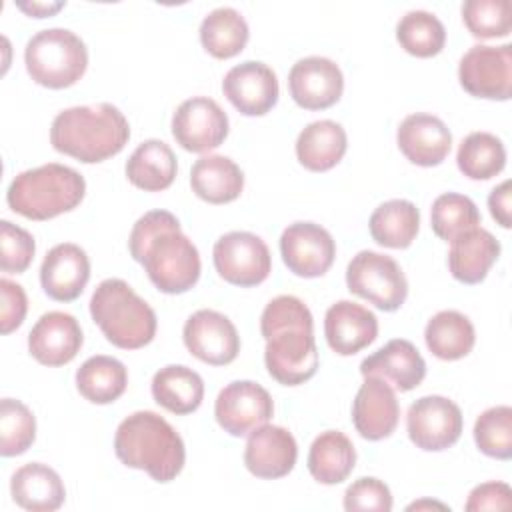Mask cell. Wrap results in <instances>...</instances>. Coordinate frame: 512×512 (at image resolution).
<instances>
[{
  "label": "cell",
  "mask_w": 512,
  "mask_h": 512,
  "mask_svg": "<svg viewBox=\"0 0 512 512\" xmlns=\"http://www.w3.org/2000/svg\"><path fill=\"white\" fill-rule=\"evenodd\" d=\"M130 256L164 294H184L200 278V254L168 210H150L136 220L128 238Z\"/></svg>",
  "instance_id": "6da1fadb"
},
{
  "label": "cell",
  "mask_w": 512,
  "mask_h": 512,
  "mask_svg": "<svg viewBox=\"0 0 512 512\" xmlns=\"http://www.w3.org/2000/svg\"><path fill=\"white\" fill-rule=\"evenodd\" d=\"M260 332L266 340L264 362L276 382L298 386L316 374L314 318L300 298L290 294L272 298L260 316Z\"/></svg>",
  "instance_id": "7a4b0ae2"
},
{
  "label": "cell",
  "mask_w": 512,
  "mask_h": 512,
  "mask_svg": "<svg viewBox=\"0 0 512 512\" xmlns=\"http://www.w3.org/2000/svg\"><path fill=\"white\" fill-rule=\"evenodd\" d=\"M128 138L130 124L110 102L66 108L56 114L50 128L54 150L86 164L116 156Z\"/></svg>",
  "instance_id": "3957f363"
},
{
  "label": "cell",
  "mask_w": 512,
  "mask_h": 512,
  "mask_svg": "<svg viewBox=\"0 0 512 512\" xmlns=\"http://www.w3.org/2000/svg\"><path fill=\"white\" fill-rule=\"evenodd\" d=\"M114 452L124 466L144 470L156 482L174 480L186 462L180 434L152 410H138L118 424Z\"/></svg>",
  "instance_id": "277c9868"
},
{
  "label": "cell",
  "mask_w": 512,
  "mask_h": 512,
  "mask_svg": "<svg viewBox=\"0 0 512 512\" xmlns=\"http://www.w3.org/2000/svg\"><path fill=\"white\" fill-rule=\"evenodd\" d=\"M84 192L86 180L78 170L48 162L20 172L6 190V202L24 218L48 220L74 210Z\"/></svg>",
  "instance_id": "5b68a950"
},
{
  "label": "cell",
  "mask_w": 512,
  "mask_h": 512,
  "mask_svg": "<svg viewBox=\"0 0 512 512\" xmlns=\"http://www.w3.org/2000/svg\"><path fill=\"white\" fill-rule=\"evenodd\" d=\"M90 316L106 340L122 350L150 344L158 326L152 306L120 278H106L96 286L90 298Z\"/></svg>",
  "instance_id": "8992f818"
},
{
  "label": "cell",
  "mask_w": 512,
  "mask_h": 512,
  "mask_svg": "<svg viewBox=\"0 0 512 512\" xmlns=\"http://www.w3.org/2000/svg\"><path fill=\"white\" fill-rule=\"evenodd\" d=\"M30 78L46 88L60 90L76 84L88 66V50L78 34L68 28L36 32L24 48Z\"/></svg>",
  "instance_id": "52a82bcc"
},
{
  "label": "cell",
  "mask_w": 512,
  "mask_h": 512,
  "mask_svg": "<svg viewBox=\"0 0 512 512\" xmlns=\"http://www.w3.org/2000/svg\"><path fill=\"white\" fill-rule=\"evenodd\" d=\"M348 290L384 312L398 310L408 296V282L400 264L380 252L360 250L346 268Z\"/></svg>",
  "instance_id": "ba28073f"
},
{
  "label": "cell",
  "mask_w": 512,
  "mask_h": 512,
  "mask_svg": "<svg viewBox=\"0 0 512 512\" xmlns=\"http://www.w3.org/2000/svg\"><path fill=\"white\" fill-rule=\"evenodd\" d=\"M214 268L228 284L250 288L264 282L272 270L266 242L246 230L222 234L212 250Z\"/></svg>",
  "instance_id": "9c48e42d"
},
{
  "label": "cell",
  "mask_w": 512,
  "mask_h": 512,
  "mask_svg": "<svg viewBox=\"0 0 512 512\" xmlns=\"http://www.w3.org/2000/svg\"><path fill=\"white\" fill-rule=\"evenodd\" d=\"M458 80L470 96L508 100L512 96V44L472 46L460 58Z\"/></svg>",
  "instance_id": "30bf717a"
},
{
  "label": "cell",
  "mask_w": 512,
  "mask_h": 512,
  "mask_svg": "<svg viewBox=\"0 0 512 512\" xmlns=\"http://www.w3.org/2000/svg\"><path fill=\"white\" fill-rule=\"evenodd\" d=\"M406 430L420 450H446L456 444L462 434L460 406L446 396H422L408 408Z\"/></svg>",
  "instance_id": "8fae6325"
},
{
  "label": "cell",
  "mask_w": 512,
  "mask_h": 512,
  "mask_svg": "<svg viewBox=\"0 0 512 512\" xmlns=\"http://www.w3.org/2000/svg\"><path fill=\"white\" fill-rule=\"evenodd\" d=\"M172 136L188 152H210L226 140L228 116L216 100L192 96L172 114Z\"/></svg>",
  "instance_id": "7c38bea8"
},
{
  "label": "cell",
  "mask_w": 512,
  "mask_h": 512,
  "mask_svg": "<svg viewBox=\"0 0 512 512\" xmlns=\"http://www.w3.org/2000/svg\"><path fill=\"white\" fill-rule=\"evenodd\" d=\"M274 414L272 396L264 386L252 380H234L226 384L216 398L214 416L220 428L230 436L250 434L266 424Z\"/></svg>",
  "instance_id": "4fadbf2b"
},
{
  "label": "cell",
  "mask_w": 512,
  "mask_h": 512,
  "mask_svg": "<svg viewBox=\"0 0 512 512\" xmlns=\"http://www.w3.org/2000/svg\"><path fill=\"white\" fill-rule=\"evenodd\" d=\"M280 254L288 270L302 278L326 274L336 256L332 234L314 222H294L280 236Z\"/></svg>",
  "instance_id": "5bb4252c"
},
{
  "label": "cell",
  "mask_w": 512,
  "mask_h": 512,
  "mask_svg": "<svg viewBox=\"0 0 512 512\" xmlns=\"http://www.w3.org/2000/svg\"><path fill=\"white\" fill-rule=\"evenodd\" d=\"M182 338L192 356L212 366H226L240 352V336L232 320L208 308L188 316Z\"/></svg>",
  "instance_id": "9a60e30c"
},
{
  "label": "cell",
  "mask_w": 512,
  "mask_h": 512,
  "mask_svg": "<svg viewBox=\"0 0 512 512\" xmlns=\"http://www.w3.org/2000/svg\"><path fill=\"white\" fill-rule=\"evenodd\" d=\"M222 92L244 116H264L278 102V78L274 70L258 60L232 66L222 80Z\"/></svg>",
  "instance_id": "2e32d148"
},
{
  "label": "cell",
  "mask_w": 512,
  "mask_h": 512,
  "mask_svg": "<svg viewBox=\"0 0 512 512\" xmlns=\"http://www.w3.org/2000/svg\"><path fill=\"white\" fill-rule=\"evenodd\" d=\"M288 90L304 110H324L334 106L344 90V76L338 64L326 56H306L292 64Z\"/></svg>",
  "instance_id": "e0dca14e"
},
{
  "label": "cell",
  "mask_w": 512,
  "mask_h": 512,
  "mask_svg": "<svg viewBox=\"0 0 512 512\" xmlns=\"http://www.w3.org/2000/svg\"><path fill=\"white\" fill-rule=\"evenodd\" d=\"M400 418V406L394 388L378 378L364 376V384L358 388L352 402V422L356 432L366 440L388 438Z\"/></svg>",
  "instance_id": "ac0fdd59"
},
{
  "label": "cell",
  "mask_w": 512,
  "mask_h": 512,
  "mask_svg": "<svg viewBox=\"0 0 512 512\" xmlns=\"http://www.w3.org/2000/svg\"><path fill=\"white\" fill-rule=\"evenodd\" d=\"M84 342L78 320L60 310L42 314L28 334V350L44 366H62L74 360Z\"/></svg>",
  "instance_id": "d6986e66"
},
{
  "label": "cell",
  "mask_w": 512,
  "mask_h": 512,
  "mask_svg": "<svg viewBox=\"0 0 512 512\" xmlns=\"http://www.w3.org/2000/svg\"><path fill=\"white\" fill-rule=\"evenodd\" d=\"M298 458V446L294 436L274 424H262L254 428L246 440L244 464L256 476L264 480H276L292 472Z\"/></svg>",
  "instance_id": "ffe728a7"
},
{
  "label": "cell",
  "mask_w": 512,
  "mask_h": 512,
  "mask_svg": "<svg viewBox=\"0 0 512 512\" xmlns=\"http://www.w3.org/2000/svg\"><path fill=\"white\" fill-rule=\"evenodd\" d=\"M90 280V260L84 248L72 242L52 246L40 266L44 292L58 302L76 300Z\"/></svg>",
  "instance_id": "44dd1931"
},
{
  "label": "cell",
  "mask_w": 512,
  "mask_h": 512,
  "mask_svg": "<svg viewBox=\"0 0 512 512\" xmlns=\"http://www.w3.org/2000/svg\"><path fill=\"white\" fill-rule=\"evenodd\" d=\"M396 142L412 164L428 168L442 164L450 154L452 134L438 116L416 112L400 122Z\"/></svg>",
  "instance_id": "7402d4cb"
},
{
  "label": "cell",
  "mask_w": 512,
  "mask_h": 512,
  "mask_svg": "<svg viewBox=\"0 0 512 512\" xmlns=\"http://www.w3.org/2000/svg\"><path fill=\"white\" fill-rule=\"evenodd\" d=\"M324 336L336 354L352 356L376 340L378 318L352 300H338L326 310Z\"/></svg>",
  "instance_id": "603a6c76"
},
{
  "label": "cell",
  "mask_w": 512,
  "mask_h": 512,
  "mask_svg": "<svg viewBox=\"0 0 512 512\" xmlns=\"http://www.w3.org/2000/svg\"><path fill=\"white\" fill-rule=\"evenodd\" d=\"M362 376H378L400 392L416 388L426 376V362L418 348L404 338H394L360 362Z\"/></svg>",
  "instance_id": "cb8c5ba5"
},
{
  "label": "cell",
  "mask_w": 512,
  "mask_h": 512,
  "mask_svg": "<svg viewBox=\"0 0 512 512\" xmlns=\"http://www.w3.org/2000/svg\"><path fill=\"white\" fill-rule=\"evenodd\" d=\"M500 256V242L482 226L462 232L450 242L448 268L462 284H478Z\"/></svg>",
  "instance_id": "d4e9b609"
},
{
  "label": "cell",
  "mask_w": 512,
  "mask_h": 512,
  "mask_svg": "<svg viewBox=\"0 0 512 512\" xmlns=\"http://www.w3.org/2000/svg\"><path fill=\"white\" fill-rule=\"evenodd\" d=\"M14 502L30 512H54L66 500V488L58 472L42 462L20 466L10 480Z\"/></svg>",
  "instance_id": "484cf974"
},
{
  "label": "cell",
  "mask_w": 512,
  "mask_h": 512,
  "mask_svg": "<svg viewBox=\"0 0 512 512\" xmlns=\"http://www.w3.org/2000/svg\"><path fill=\"white\" fill-rule=\"evenodd\" d=\"M190 186L204 202L226 204L240 196L244 188V174L232 158L208 154L192 164Z\"/></svg>",
  "instance_id": "4316f807"
},
{
  "label": "cell",
  "mask_w": 512,
  "mask_h": 512,
  "mask_svg": "<svg viewBox=\"0 0 512 512\" xmlns=\"http://www.w3.org/2000/svg\"><path fill=\"white\" fill-rule=\"evenodd\" d=\"M346 130L334 120H314L296 138V158L310 172L334 168L346 154Z\"/></svg>",
  "instance_id": "83f0119b"
},
{
  "label": "cell",
  "mask_w": 512,
  "mask_h": 512,
  "mask_svg": "<svg viewBox=\"0 0 512 512\" xmlns=\"http://www.w3.org/2000/svg\"><path fill=\"white\" fill-rule=\"evenodd\" d=\"M176 172L178 164L172 148L156 138L138 144L126 162V178L146 192L166 190L174 182Z\"/></svg>",
  "instance_id": "f1b7e54d"
},
{
  "label": "cell",
  "mask_w": 512,
  "mask_h": 512,
  "mask_svg": "<svg viewBox=\"0 0 512 512\" xmlns=\"http://www.w3.org/2000/svg\"><path fill=\"white\" fill-rule=\"evenodd\" d=\"M152 396L158 406L172 414H190L202 404L204 382L196 370L184 364H168L154 374Z\"/></svg>",
  "instance_id": "f546056e"
},
{
  "label": "cell",
  "mask_w": 512,
  "mask_h": 512,
  "mask_svg": "<svg viewBox=\"0 0 512 512\" xmlns=\"http://www.w3.org/2000/svg\"><path fill=\"white\" fill-rule=\"evenodd\" d=\"M356 464V450L352 440L340 430H326L318 434L308 452V470L320 484L344 482Z\"/></svg>",
  "instance_id": "4dcf8cb0"
},
{
  "label": "cell",
  "mask_w": 512,
  "mask_h": 512,
  "mask_svg": "<svg viewBox=\"0 0 512 512\" xmlns=\"http://www.w3.org/2000/svg\"><path fill=\"white\" fill-rule=\"evenodd\" d=\"M370 236L386 248H408L420 228V210L414 202L394 198L382 202L368 220Z\"/></svg>",
  "instance_id": "1f68e13d"
},
{
  "label": "cell",
  "mask_w": 512,
  "mask_h": 512,
  "mask_svg": "<svg viewBox=\"0 0 512 512\" xmlns=\"http://www.w3.org/2000/svg\"><path fill=\"white\" fill-rule=\"evenodd\" d=\"M424 340L436 358L460 360L474 348L476 332L470 318L462 312L442 310L428 320L424 328Z\"/></svg>",
  "instance_id": "d6a6232c"
},
{
  "label": "cell",
  "mask_w": 512,
  "mask_h": 512,
  "mask_svg": "<svg viewBox=\"0 0 512 512\" xmlns=\"http://www.w3.org/2000/svg\"><path fill=\"white\" fill-rule=\"evenodd\" d=\"M128 384L126 366L106 354L90 356L76 370V388L92 404H110L118 400Z\"/></svg>",
  "instance_id": "836d02e7"
},
{
  "label": "cell",
  "mask_w": 512,
  "mask_h": 512,
  "mask_svg": "<svg viewBox=\"0 0 512 512\" xmlns=\"http://www.w3.org/2000/svg\"><path fill=\"white\" fill-rule=\"evenodd\" d=\"M250 30L244 16L232 6H220L208 12L200 24V42L214 58H232L248 42Z\"/></svg>",
  "instance_id": "e575fe53"
},
{
  "label": "cell",
  "mask_w": 512,
  "mask_h": 512,
  "mask_svg": "<svg viewBox=\"0 0 512 512\" xmlns=\"http://www.w3.org/2000/svg\"><path fill=\"white\" fill-rule=\"evenodd\" d=\"M460 172L472 180H488L506 166V148L502 140L490 132L468 134L456 152Z\"/></svg>",
  "instance_id": "d590c367"
},
{
  "label": "cell",
  "mask_w": 512,
  "mask_h": 512,
  "mask_svg": "<svg viewBox=\"0 0 512 512\" xmlns=\"http://www.w3.org/2000/svg\"><path fill=\"white\" fill-rule=\"evenodd\" d=\"M396 40L408 54L430 58L444 48L446 28L432 12L410 10L396 24Z\"/></svg>",
  "instance_id": "8d00e7d4"
},
{
  "label": "cell",
  "mask_w": 512,
  "mask_h": 512,
  "mask_svg": "<svg viewBox=\"0 0 512 512\" xmlns=\"http://www.w3.org/2000/svg\"><path fill=\"white\" fill-rule=\"evenodd\" d=\"M430 226L438 238L452 242L462 232L480 226V212L468 196L444 192L432 202Z\"/></svg>",
  "instance_id": "74e56055"
},
{
  "label": "cell",
  "mask_w": 512,
  "mask_h": 512,
  "mask_svg": "<svg viewBox=\"0 0 512 512\" xmlns=\"http://www.w3.org/2000/svg\"><path fill=\"white\" fill-rule=\"evenodd\" d=\"M36 438V418L32 410L14 398H2L0 402V454L18 456L24 454Z\"/></svg>",
  "instance_id": "f35d334b"
},
{
  "label": "cell",
  "mask_w": 512,
  "mask_h": 512,
  "mask_svg": "<svg viewBox=\"0 0 512 512\" xmlns=\"http://www.w3.org/2000/svg\"><path fill=\"white\" fill-rule=\"evenodd\" d=\"M474 442L490 458L510 460L512 456V408L492 406L474 422Z\"/></svg>",
  "instance_id": "ab89813d"
},
{
  "label": "cell",
  "mask_w": 512,
  "mask_h": 512,
  "mask_svg": "<svg viewBox=\"0 0 512 512\" xmlns=\"http://www.w3.org/2000/svg\"><path fill=\"white\" fill-rule=\"evenodd\" d=\"M462 20L474 38H504L512 28V6L508 0H466Z\"/></svg>",
  "instance_id": "60d3db41"
},
{
  "label": "cell",
  "mask_w": 512,
  "mask_h": 512,
  "mask_svg": "<svg viewBox=\"0 0 512 512\" xmlns=\"http://www.w3.org/2000/svg\"><path fill=\"white\" fill-rule=\"evenodd\" d=\"M36 252L34 236L12 224L10 220L0 222V268L8 274L24 272Z\"/></svg>",
  "instance_id": "b9f144b4"
},
{
  "label": "cell",
  "mask_w": 512,
  "mask_h": 512,
  "mask_svg": "<svg viewBox=\"0 0 512 512\" xmlns=\"http://www.w3.org/2000/svg\"><path fill=\"white\" fill-rule=\"evenodd\" d=\"M344 508L348 512L358 510H376L390 512L392 510V494L390 488L372 476H362L354 480L344 492Z\"/></svg>",
  "instance_id": "7bdbcfd3"
},
{
  "label": "cell",
  "mask_w": 512,
  "mask_h": 512,
  "mask_svg": "<svg viewBox=\"0 0 512 512\" xmlns=\"http://www.w3.org/2000/svg\"><path fill=\"white\" fill-rule=\"evenodd\" d=\"M0 298H2L0 330L2 334H10L24 322V316L28 310V298L24 288L8 278L0 280Z\"/></svg>",
  "instance_id": "ee69618b"
},
{
  "label": "cell",
  "mask_w": 512,
  "mask_h": 512,
  "mask_svg": "<svg viewBox=\"0 0 512 512\" xmlns=\"http://www.w3.org/2000/svg\"><path fill=\"white\" fill-rule=\"evenodd\" d=\"M512 506V490L506 482H484L472 488L466 510H508Z\"/></svg>",
  "instance_id": "f6af8a7d"
},
{
  "label": "cell",
  "mask_w": 512,
  "mask_h": 512,
  "mask_svg": "<svg viewBox=\"0 0 512 512\" xmlns=\"http://www.w3.org/2000/svg\"><path fill=\"white\" fill-rule=\"evenodd\" d=\"M488 208L492 218L502 226V228H510L512 220H510V180L500 182L498 186L492 188L490 196H488Z\"/></svg>",
  "instance_id": "bcb514c9"
},
{
  "label": "cell",
  "mask_w": 512,
  "mask_h": 512,
  "mask_svg": "<svg viewBox=\"0 0 512 512\" xmlns=\"http://www.w3.org/2000/svg\"><path fill=\"white\" fill-rule=\"evenodd\" d=\"M62 6H64V2H20L18 4L20 10H24L26 14L36 16V18L50 16V14L58 12Z\"/></svg>",
  "instance_id": "7dc6e473"
},
{
  "label": "cell",
  "mask_w": 512,
  "mask_h": 512,
  "mask_svg": "<svg viewBox=\"0 0 512 512\" xmlns=\"http://www.w3.org/2000/svg\"><path fill=\"white\" fill-rule=\"evenodd\" d=\"M424 506H438V508H448V506H444V504H440V502H414V504H410L408 506V510H418V508H424Z\"/></svg>",
  "instance_id": "c3c4849f"
}]
</instances>
